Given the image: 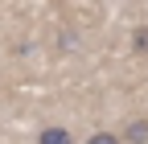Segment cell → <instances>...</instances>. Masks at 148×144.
Here are the masks:
<instances>
[{"mask_svg": "<svg viewBox=\"0 0 148 144\" xmlns=\"http://www.w3.org/2000/svg\"><path fill=\"white\" fill-rule=\"evenodd\" d=\"M37 144H74V136H70L66 128H41Z\"/></svg>", "mask_w": 148, "mask_h": 144, "instance_id": "2", "label": "cell"}, {"mask_svg": "<svg viewBox=\"0 0 148 144\" xmlns=\"http://www.w3.org/2000/svg\"><path fill=\"white\" fill-rule=\"evenodd\" d=\"M132 49H136V53H148V25H136V33H132Z\"/></svg>", "mask_w": 148, "mask_h": 144, "instance_id": "3", "label": "cell"}, {"mask_svg": "<svg viewBox=\"0 0 148 144\" xmlns=\"http://www.w3.org/2000/svg\"><path fill=\"white\" fill-rule=\"evenodd\" d=\"M119 140H127V144H148V119H132Z\"/></svg>", "mask_w": 148, "mask_h": 144, "instance_id": "1", "label": "cell"}, {"mask_svg": "<svg viewBox=\"0 0 148 144\" xmlns=\"http://www.w3.org/2000/svg\"><path fill=\"white\" fill-rule=\"evenodd\" d=\"M86 144H119L115 132H95V136H86Z\"/></svg>", "mask_w": 148, "mask_h": 144, "instance_id": "4", "label": "cell"}]
</instances>
